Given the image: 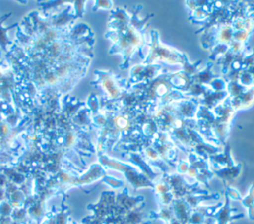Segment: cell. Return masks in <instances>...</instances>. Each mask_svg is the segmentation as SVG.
Listing matches in <instances>:
<instances>
[{
  "label": "cell",
  "instance_id": "6da1fadb",
  "mask_svg": "<svg viewBox=\"0 0 254 224\" xmlns=\"http://www.w3.org/2000/svg\"><path fill=\"white\" fill-rule=\"evenodd\" d=\"M235 211V209H232L230 207V201H229V196L227 195L225 197V202L222 205V207L215 213L214 215V220L215 224H228L230 221L238 219L242 217L243 215L237 214V215H232V212Z\"/></svg>",
  "mask_w": 254,
  "mask_h": 224
},
{
  "label": "cell",
  "instance_id": "7a4b0ae2",
  "mask_svg": "<svg viewBox=\"0 0 254 224\" xmlns=\"http://www.w3.org/2000/svg\"><path fill=\"white\" fill-rule=\"evenodd\" d=\"M190 207L182 198H178L173 201V212L175 218H177L182 224H189L190 216Z\"/></svg>",
  "mask_w": 254,
  "mask_h": 224
},
{
  "label": "cell",
  "instance_id": "3957f363",
  "mask_svg": "<svg viewBox=\"0 0 254 224\" xmlns=\"http://www.w3.org/2000/svg\"><path fill=\"white\" fill-rule=\"evenodd\" d=\"M241 201L247 208L249 219L254 220V184L250 187L248 194L245 197H243Z\"/></svg>",
  "mask_w": 254,
  "mask_h": 224
},
{
  "label": "cell",
  "instance_id": "277c9868",
  "mask_svg": "<svg viewBox=\"0 0 254 224\" xmlns=\"http://www.w3.org/2000/svg\"><path fill=\"white\" fill-rule=\"evenodd\" d=\"M150 218L163 219L165 222L169 223L173 218H175V216L172 208H169V206H163L160 212H150Z\"/></svg>",
  "mask_w": 254,
  "mask_h": 224
},
{
  "label": "cell",
  "instance_id": "5b68a950",
  "mask_svg": "<svg viewBox=\"0 0 254 224\" xmlns=\"http://www.w3.org/2000/svg\"><path fill=\"white\" fill-rule=\"evenodd\" d=\"M240 167H228L226 168L219 169L217 171V174L222 178H230V177H236L239 173Z\"/></svg>",
  "mask_w": 254,
  "mask_h": 224
},
{
  "label": "cell",
  "instance_id": "8992f818",
  "mask_svg": "<svg viewBox=\"0 0 254 224\" xmlns=\"http://www.w3.org/2000/svg\"><path fill=\"white\" fill-rule=\"evenodd\" d=\"M119 224H125V223H122V222H120V223H119Z\"/></svg>",
  "mask_w": 254,
  "mask_h": 224
},
{
  "label": "cell",
  "instance_id": "52a82bcc",
  "mask_svg": "<svg viewBox=\"0 0 254 224\" xmlns=\"http://www.w3.org/2000/svg\"><path fill=\"white\" fill-rule=\"evenodd\" d=\"M202 224H204V223H202Z\"/></svg>",
  "mask_w": 254,
  "mask_h": 224
}]
</instances>
